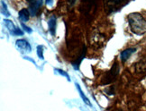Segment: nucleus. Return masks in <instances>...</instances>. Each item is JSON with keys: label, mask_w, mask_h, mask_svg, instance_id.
<instances>
[{"label": "nucleus", "mask_w": 146, "mask_h": 111, "mask_svg": "<svg viewBox=\"0 0 146 111\" xmlns=\"http://www.w3.org/2000/svg\"><path fill=\"white\" fill-rule=\"evenodd\" d=\"M128 23L131 31L137 35L146 33V20L139 13H132L128 14Z\"/></svg>", "instance_id": "obj_1"}, {"label": "nucleus", "mask_w": 146, "mask_h": 111, "mask_svg": "<svg viewBox=\"0 0 146 111\" xmlns=\"http://www.w3.org/2000/svg\"><path fill=\"white\" fill-rule=\"evenodd\" d=\"M98 2V0H84L82 2L80 10L87 19H92L94 14H96Z\"/></svg>", "instance_id": "obj_2"}, {"label": "nucleus", "mask_w": 146, "mask_h": 111, "mask_svg": "<svg viewBox=\"0 0 146 111\" xmlns=\"http://www.w3.org/2000/svg\"><path fill=\"white\" fill-rule=\"evenodd\" d=\"M105 12L106 14H112L121 9L128 2V0H103Z\"/></svg>", "instance_id": "obj_3"}, {"label": "nucleus", "mask_w": 146, "mask_h": 111, "mask_svg": "<svg viewBox=\"0 0 146 111\" xmlns=\"http://www.w3.org/2000/svg\"><path fill=\"white\" fill-rule=\"evenodd\" d=\"M119 74V67H118V65L115 62L113 66H112V68L110 69V71H108V73H106L103 79L101 80V82H102V84H109V83L113 82L115 79L117 75Z\"/></svg>", "instance_id": "obj_4"}, {"label": "nucleus", "mask_w": 146, "mask_h": 111, "mask_svg": "<svg viewBox=\"0 0 146 111\" xmlns=\"http://www.w3.org/2000/svg\"><path fill=\"white\" fill-rule=\"evenodd\" d=\"M4 23L5 24V27L7 28L8 31L11 32V34H13V35H24V32L22 30H20L19 28H16L15 26V24L12 23V21H10V20H7V19H5L4 21Z\"/></svg>", "instance_id": "obj_5"}, {"label": "nucleus", "mask_w": 146, "mask_h": 111, "mask_svg": "<svg viewBox=\"0 0 146 111\" xmlns=\"http://www.w3.org/2000/svg\"><path fill=\"white\" fill-rule=\"evenodd\" d=\"M135 72L137 74H143L146 72V57H143L140 59L134 65Z\"/></svg>", "instance_id": "obj_6"}, {"label": "nucleus", "mask_w": 146, "mask_h": 111, "mask_svg": "<svg viewBox=\"0 0 146 111\" xmlns=\"http://www.w3.org/2000/svg\"><path fill=\"white\" fill-rule=\"evenodd\" d=\"M42 4V0H38V1H35L33 2L30 5H29V12L32 15H36L40 10Z\"/></svg>", "instance_id": "obj_7"}, {"label": "nucleus", "mask_w": 146, "mask_h": 111, "mask_svg": "<svg viewBox=\"0 0 146 111\" xmlns=\"http://www.w3.org/2000/svg\"><path fill=\"white\" fill-rule=\"evenodd\" d=\"M92 44L95 46H99L101 47L104 44L105 41V37L103 35L99 34V33H94V35L91 39ZM90 41V42H91Z\"/></svg>", "instance_id": "obj_8"}, {"label": "nucleus", "mask_w": 146, "mask_h": 111, "mask_svg": "<svg viewBox=\"0 0 146 111\" xmlns=\"http://www.w3.org/2000/svg\"><path fill=\"white\" fill-rule=\"evenodd\" d=\"M135 51H136V48H130L125 49V50H123L121 53V60L123 62H125V61L131 57L132 54L134 53Z\"/></svg>", "instance_id": "obj_9"}, {"label": "nucleus", "mask_w": 146, "mask_h": 111, "mask_svg": "<svg viewBox=\"0 0 146 111\" xmlns=\"http://www.w3.org/2000/svg\"><path fill=\"white\" fill-rule=\"evenodd\" d=\"M15 44H16V46L21 49H24V50H26V51H31L30 44L25 40H16Z\"/></svg>", "instance_id": "obj_10"}, {"label": "nucleus", "mask_w": 146, "mask_h": 111, "mask_svg": "<svg viewBox=\"0 0 146 111\" xmlns=\"http://www.w3.org/2000/svg\"><path fill=\"white\" fill-rule=\"evenodd\" d=\"M30 12H29V10L26 9V8H24V9H22L20 12H19V19L20 21L22 22V23H25V22H27L28 20H29V17H30Z\"/></svg>", "instance_id": "obj_11"}, {"label": "nucleus", "mask_w": 146, "mask_h": 111, "mask_svg": "<svg viewBox=\"0 0 146 111\" xmlns=\"http://www.w3.org/2000/svg\"><path fill=\"white\" fill-rule=\"evenodd\" d=\"M48 26H49V30L52 32V34H55V29H56V17L55 16H52L49 21H48Z\"/></svg>", "instance_id": "obj_12"}, {"label": "nucleus", "mask_w": 146, "mask_h": 111, "mask_svg": "<svg viewBox=\"0 0 146 111\" xmlns=\"http://www.w3.org/2000/svg\"><path fill=\"white\" fill-rule=\"evenodd\" d=\"M76 86H77V88H78V92H80V96H81V98H82V99L84 101V102H85L87 105H88V106H91V104H90V102H89V101H88V99L86 97V95L84 94L83 92H82V91H81V89H80V85L78 84H76Z\"/></svg>", "instance_id": "obj_13"}, {"label": "nucleus", "mask_w": 146, "mask_h": 111, "mask_svg": "<svg viewBox=\"0 0 146 111\" xmlns=\"http://www.w3.org/2000/svg\"><path fill=\"white\" fill-rule=\"evenodd\" d=\"M1 11H2V14H5V16H10V13L7 10V7L4 1H1Z\"/></svg>", "instance_id": "obj_14"}, {"label": "nucleus", "mask_w": 146, "mask_h": 111, "mask_svg": "<svg viewBox=\"0 0 146 111\" xmlns=\"http://www.w3.org/2000/svg\"><path fill=\"white\" fill-rule=\"evenodd\" d=\"M42 50H43V47L42 46H38L37 47V54H38V57L43 59V55H42Z\"/></svg>", "instance_id": "obj_15"}, {"label": "nucleus", "mask_w": 146, "mask_h": 111, "mask_svg": "<svg viewBox=\"0 0 146 111\" xmlns=\"http://www.w3.org/2000/svg\"><path fill=\"white\" fill-rule=\"evenodd\" d=\"M56 70H57L58 72H59V73L60 74H63L65 77H67V79H68L69 81H70V77L68 76V74H67V73H65V72L64 71H62V70H60V69H56Z\"/></svg>", "instance_id": "obj_16"}, {"label": "nucleus", "mask_w": 146, "mask_h": 111, "mask_svg": "<svg viewBox=\"0 0 146 111\" xmlns=\"http://www.w3.org/2000/svg\"><path fill=\"white\" fill-rule=\"evenodd\" d=\"M21 25H22V27L24 28V30H25V31H27L28 32H32V29H31V28L25 26V25L24 24V23H22V24H21Z\"/></svg>", "instance_id": "obj_17"}, {"label": "nucleus", "mask_w": 146, "mask_h": 111, "mask_svg": "<svg viewBox=\"0 0 146 111\" xmlns=\"http://www.w3.org/2000/svg\"><path fill=\"white\" fill-rule=\"evenodd\" d=\"M75 2H76V0H68V3L70 5V7H72V5L75 4Z\"/></svg>", "instance_id": "obj_18"}, {"label": "nucleus", "mask_w": 146, "mask_h": 111, "mask_svg": "<svg viewBox=\"0 0 146 111\" xmlns=\"http://www.w3.org/2000/svg\"><path fill=\"white\" fill-rule=\"evenodd\" d=\"M46 4L47 5H52V0H46Z\"/></svg>", "instance_id": "obj_19"}, {"label": "nucleus", "mask_w": 146, "mask_h": 111, "mask_svg": "<svg viewBox=\"0 0 146 111\" xmlns=\"http://www.w3.org/2000/svg\"><path fill=\"white\" fill-rule=\"evenodd\" d=\"M27 1H33V0H27Z\"/></svg>", "instance_id": "obj_20"}]
</instances>
